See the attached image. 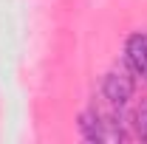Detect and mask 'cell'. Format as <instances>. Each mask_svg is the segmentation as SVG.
<instances>
[{
  "label": "cell",
  "instance_id": "obj_1",
  "mask_svg": "<svg viewBox=\"0 0 147 144\" xmlns=\"http://www.w3.org/2000/svg\"><path fill=\"white\" fill-rule=\"evenodd\" d=\"M133 90H136V82H133V76L127 71H110L105 76V82H102V96L108 99L110 108H125L130 99H133Z\"/></svg>",
  "mask_w": 147,
  "mask_h": 144
},
{
  "label": "cell",
  "instance_id": "obj_2",
  "mask_svg": "<svg viewBox=\"0 0 147 144\" xmlns=\"http://www.w3.org/2000/svg\"><path fill=\"white\" fill-rule=\"evenodd\" d=\"M125 59L133 73L147 71V34H133L125 42Z\"/></svg>",
  "mask_w": 147,
  "mask_h": 144
},
{
  "label": "cell",
  "instance_id": "obj_3",
  "mask_svg": "<svg viewBox=\"0 0 147 144\" xmlns=\"http://www.w3.org/2000/svg\"><path fill=\"white\" fill-rule=\"evenodd\" d=\"M79 130L88 141H105V122L96 110H85L79 113Z\"/></svg>",
  "mask_w": 147,
  "mask_h": 144
},
{
  "label": "cell",
  "instance_id": "obj_4",
  "mask_svg": "<svg viewBox=\"0 0 147 144\" xmlns=\"http://www.w3.org/2000/svg\"><path fill=\"white\" fill-rule=\"evenodd\" d=\"M133 130H136V136L142 141H147V105H142L133 113Z\"/></svg>",
  "mask_w": 147,
  "mask_h": 144
},
{
  "label": "cell",
  "instance_id": "obj_5",
  "mask_svg": "<svg viewBox=\"0 0 147 144\" xmlns=\"http://www.w3.org/2000/svg\"><path fill=\"white\" fill-rule=\"evenodd\" d=\"M142 76H147V71H144V73H142Z\"/></svg>",
  "mask_w": 147,
  "mask_h": 144
}]
</instances>
